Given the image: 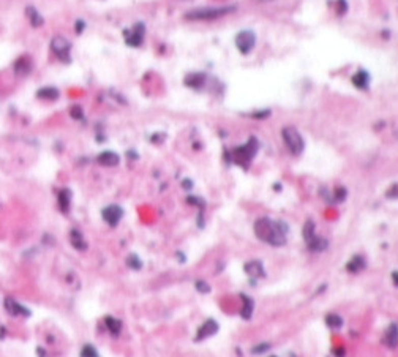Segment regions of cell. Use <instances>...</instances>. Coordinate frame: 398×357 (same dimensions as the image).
<instances>
[{"instance_id": "cell-20", "label": "cell", "mask_w": 398, "mask_h": 357, "mask_svg": "<svg viewBox=\"0 0 398 357\" xmlns=\"http://www.w3.org/2000/svg\"><path fill=\"white\" fill-rule=\"evenodd\" d=\"M307 247H308L310 251H313V253H321V251H326V250H327L329 242H327L326 239H324V237H321V236H316L312 242H308Z\"/></svg>"}, {"instance_id": "cell-3", "label": "cell", "mask_w": 398, "mask_h": 357, "mask_svg": "<svg viewBox=\"0 0 398 357\" xmlns=\"http://www.w3.org/2000/svg\"><path fill=\"white\" fill-rule=\"evenodd\" d=\"M258 147H259V144H258L256 138H250L248 142H245L243 146L235 147L231 152V160L235 165H239V166L247 169L250 166V163H252V160L255 158V155L258 152Z\"/></svg>"}, {"instance_id": "cell-25", "label": "cell", "mask_w": 398, "mask_h": 357, "mask_svg": "<svg viewBox=\"0 0 398 357\" xmlns=\"http://www.w3.org/2000/svg\"><path fill=\"white\" fill-rule=\"evenodd\" d=\"M105 324L108 327V331L112 334V335H119L120 331H122V321L117 319V318H112V316H108L105 319Z\"/></svg>"}, {"instance_id": "cell-28", "label": "cell", "mask_w": 398, "mask_h": 357, "mask_svg": "<svg viewBox=\"0 0 398 357\" xmlns=\"http://www.w3.org/2000/svg\"><path fill=\"white\" fill-rule=\"evenodd\" d=\"M127 264H128L133 270H139V269L142 267V263H141V259L138 258L136 254L128 256V258H127Z\"/></svg>"}, {"instance_id": "cell-35", "label": "cell", "mask_w": 398, "mask_h": 357, "mask_svg": "<svg viewBox=\"0 0 398 357\" xmlns=\"http://www.w3.org/2000/svg\"><path fill=\"white\" fill-rule=\"evenodd\" d=\"M269 116H270V111H269V109L252 114V117H255V119H265V117H269Z\"/></svg>"}, {"instance_id": "cell-36", "label": "cell", "mask_w": 398, "mask_h": 357, "mask_svg": "<svg viewBox=\"0 0 398 357\" xmlns=\"http://www.w3.org/2000/svg\"><path fill=\"white\" fill-rule=\"evenodd\" d=\"M84 27H85V22H84V21H81V19H79V21H76V24H75V28H76V32H78V34H81V32H82V28H84Z\"/></svg>"}, {"instance_id": "cell-31", "label": "cell", "mask_w": 398, "mask_h": 357, "mask_svg": "<svg viewBox=\"0 0 398 357\" xmlns=\"http://www.w3.org/2000/svg\"><path fill=\"white\" fill-rule=\"evenodd\" d=\"M70 114H71V117L76 119V120H82V119H84V112H82V108H81V106H73L71 111H70Z\"/></svg>"}, {"instance_id": "cell-33", "label": "cell", "mask_w": 398, "mask_h": 357, "mask_svg": "<svg viewBox=\"0 0 398 357\" xmlns=\"http://www.w3.org/2000/svg\"><path fill=\"white\" fill-rule=\"evenodd\" d=\"M346 11H348V2H346V0H336V13L343 16Z\"/></svg>"}, {"instance_id": "cell-11", "label": "cell", "mask_w": 398, "mask_h": 357, "mask_svg": "<svg viewBox=\"0 0 398 357\" xmlns=\"http://www.w3.org/2000/svg\"><path fill=\"white\" fill-rule=\"evenodd\" d=\"M220 329V324L217 322V319H207L205 321L199 329H198V334H196V341H201V340H205V338H210L213 337Z\"/></svg>"}, {"instance_id": "cell-39", "label": "cell", "mask_w": 398, "mask_h": 357, "mask_svg": "<svg viewBox=\"0 0 398 357\" xmlns=\"http://www.w3.org/2000/svg\"><path fill=\"white\" fill-rule=\"evenodd\" d=\"M191 187H193V183H191V180H185V182H183V188L188 190V188H191Z\"/></svg>"}, {"instance_id": "cell-14", "label": "cell", "mask_w": 398, "mask_h": 357, "mask_svg": "<svg viewBox=\"0 0 398 357\" xmlns=\"http://www.w3.org/2000/svg\"><path fill=\"white\" fill-rule=\"evenodd\" d=\"M97 161H98L101 166L112 168V166H117V165H119V161H120V156L117 155L115 152L105 150V152H101V153L97 156Z\"/></svg>"}, {"instance_id": "cell-30", "label": "cell", "mask_w": 398, "mask_h": 357, "mask_svg": "<svg viewBox=\"0 0 398 357\" xmlns=\"http://www.w3.org/2000/svg\"><path fill=\"white\" fill-rule=\"evenodd\" d=\"M195 284H196V289H198V293H202V294H209V293H210V286H209V283H207V281H204V280H198Z\"/></svg>"}, {"instance_id": "cell-37", "label": "cell", "mask_w": 398, "mask_h": 357, "mask_svg": "<svg viewBox=\"0 0 398 357\" xmlns=\"http://www.w3.org/2000/svg\"><path fill=\"white\" fill-rule=\"evenodd\" d=\"M392 281L395 283V286H398V270H393L392 272Z\"/></svg>"}, {"instance_id": "cell-32", "label": "cell", "mask_w": 398, "mask_h": 357, "mask_svg": "<svg viewBox=\"0 0 398 357\" xmlns=\"http://www.w3.org/2000/svg\"><path fill=\"white\" fill-rule=\"evenodd\" d=\"M386 198H389V199H395V198H398V183L390 185L389 190L386 191Z\"/></svg>"}, {"instance_id": "cell-16", "label": "cell", "mask_w": 398, "mask_h": 357, "mask_svg": "<svg viewBox=\"0 0 398 357\" xmlns=\"http://www.w3.org/2000/svg\"><path fill=\"white\" fill-rule=\"evenodd\" d=\"M242 299V308H240V316L248 321L250 318L253 316V311H255V302L252 297H248L247 294H240Z\"/></svg>"}, {"instance_id": "cell-6", "label": "cell", "mask_w": 398, "mask_h": 357, "mask_svg": "<svg viewBox=\"0 0 398 357\" xmlns=\"http://www.w3.org/2000/svg\"><path fill=\"white\" fill-rule=\"evenodd\" d=\"M145 38V25L142 22H136L133 27L125 28L124 30V40L128 46L131 48H139L142 46Z\"/></svg>"}, {"instance_id": "cell-24", "label": "cell", "mask_w": 398, "mask_h": 357, "mask_svg": "<svg viewBox=\"0 0 398 357\" xmlns=\"http://www.w3.org/2000/svg\"><path fill=\"white\" fill-rule=\"evenodd\" d=\"M316 236H318V234H316V224H315V221H313V220H308V221L303 224V228H302V237H303V240H305V244L312 242Z\"/></svg>"}, {"instance_id": "cell-9", "label": "cell", "mask_w": 398, "mask_h": 357, "mask_svg": "<svg viewBox=\"0 0 398 357\" xmlns=\"http://www.w3.org/2000/svg\"><path fill=\"white\" fill-rule=\"evenodd\" d=\"M209 76L205 73H188L183 78V84L190 89H195V90H204L205 85H207Z\"/></svg>"}, {"instance_id": "cell-40", "label": "cell", "mask_w": 398, "mask_h": 357, "mask_svg": "<svg viewBox=\"0 0 398 357\" xmlns=\"http://www.w3.org/2000/svg\"><path fill=\"white\" fill-rule=\"evenodd\" d=\"M258 2H272V0H258Z\"/></svg>"}, {"instance_id": "cell-1", "label": "cell", "mask_w": 398, "mask_h": 357, "mask_svg": "<svg viewBox=\"0 0 398 357\" xmlns=\"http://www.w3.org/2000/svg\"><path fill=\"white\" fill-rule=\"evenodd\" d=\"M253 230L256 237L269 244L270 247H283L286 245V234L289 231V228L285 221L282 220H272L269 217H261L255 221Z\"/></svg>"}, {"instance_id": "cell-4", "label": "cell", "mask_w": 398, "mask_h": 357, "mask_svg": "<svg viewBox=\"0 0 398 357\" xmlns=\"http://www.w3.org/2000/svg\"><path fill=\"white\" fill-rule=\"evenodd\" d=\"M282 138H283V142L286 149L294 155V156H299L302 155L303 149H305V141L300 135V132L297 130L296 126H285L282 130Z\"/></svg>"}, {"instance_id": "cell-13", "label": "cell", "mask_w": 398, "mask_h": 357, "mask_svg": "<svg viewBox=\"0 0 398 357\" xmlns=\"http://www.w3.org/2000/svg\"><path fill=\"white\" fill-rule=\"evenodd\" d=\"M5 308H7V311L10 313V315H13V316H28V315H30V311H28L25 307L19 305L11 297L5 299Z\"/></svg>"}, {"instance_id": "cell-22", "label": "cell", "mask_w": 398, "mask_h": 357, "mask_svg": "<svg viewBox=\"0 0 398 357\" xmlns=\"http://www.w3.org/2000/svg\"><path fill=\"white\" fill-rule=\"evenodd\" d=\"M25 14L28 18V22L32 24V27H41L44 24V19L41 16V13L35 7H27L25 8Z\"/></svg>"}, {"instance_id": "cell-15", "label": "cell", "mask_w": 398, "mask_h": 357, "mask_svg": "<svg viewBox=\"0 0 398 357\" xmlns=\"http://www.w3.org/2000/svg\"><path fill=\"white\" fill-rule=\"evenodd\" d=\"M382 341H384V345L387 348H396V345H398V324L393 322L387 327Z\"/></svg>"}, {"instance_id": "cell-21", "label": "cell", "mask_w": 398, "mask_h": 357, "mask_svg": "<svg viewBox=\"0 0 398 357\" xmlns=\"http://www.w3.org/2000/svg\"><path fill=\"white\" fill-rule=\"evenodd\" d=\"M71 191L68 188H64L60 193H58V207H60L62 213H68L70 207H71Z\"/></svg>"}, {"instance_id": "cell-7", "label": "cell", "mask_w": 398, "mask_h": 357, "mask_svg": "<svg viewBox=\"0 0 398 357\" xmlns=\"http://www.w3.org/2000/svg\"><path fill=\"white\" fill-rule=\"evenodd\" d=\"M256 45V35L252 30H242L235 35V48L240 54H250Z\"/></svg>"}, {"instance_id": "cell-27", "label": "cell", "mask_w": 398, "mask_h": 357, "mask_svg": "<svg viewBox=\"0 0 398 357\" xmlns=\"http://www.w3.org/2000/svg\"><path fill=\"white\" fill-rule=\"evenodd\" d=\"M346 194H348L346 188H343V187H336L335 191L330 194V203H342V201H345V199H346Z\"/></svg>"}, {"instance_id": "cell-12", "label": "cell", "mask_w": 398, "mask_h": 357, "mask_svg": "<svg viewBox=\"0 0 398 357\" xmlns=\"http://www.w3.org/2000/svg\"><path fill=\"white\" fill-rule=\"evenodd\" d=\"M13 70L18 76H27L34 70V63L28 57H19V59L14 62Z\"/></svg>"}, {"instance_id": "cell-23", "label": "cell", "mask_w": 398, "mask_h": 357, "mask_svg": "<svg viewBox=\"0 0 398 357\" xmlns=\"http://www.w3.org/2000/svg\"><path fill=\"white\" fill-rule=\"evenodd\" d=\"M37 96L41 100H57L60 96V92H58L57 87H52V85H46V87H41L40 90H37Z\"/></svg>"}, {"instance_id": "cell-19", "label": "cell", "mask_w": 398, "mask_h": 357, "mask_svg": "<svg viewBox=\"0 0 398 357\" xmlns=\"http://www.w3.org/2000/svg\"><path fill=\"white\" fill-rule=\"evenodd\" d=\"M70 242H71V245L75 247L76 250H79V251L87 250V242H85L82 233L78 231V230H71V233H70Z\"/></svg>"}, {"instance_id": "cell-18", "label": "cell", "mask_w": 398, "mask_h": 357, "mask_svg": "<svg viewBox=\"0 0 398 357\" xmlns=\"http://www.w3.org/2000/svg\"><path fill=\"white\" fill-rule=\"evenodd\" d=\"M352 84L360 90H366L368 85H370V75H368V71L359 70L357 73L352 76Z\"/></svg>"}, {"instance_id": "cell-5", "label": "cell", "mask_w": 398, "mask_h": 357, "mask_svg": "<svg viewBox=\"0 0 398 357\" xmlns=\"http://www.w3.org/2000/svg\"><path fill=\"white\" fill-rule=\"evenodd\" d=\"M51 51L60 62L70 63L71 62V43L68 38L62 35H55L51 40Z\"/></svg>"}, {"instance_id": "cell-26", "label": "cell", "mask_w": 398, "mask_h": 357, "mask_svg": "<svg viewBox=\"0 0 398 357\" xmlns=\"http://www.w3.org/2000/svg\"><path fill=\"white\" fill-rule=\"evenodd\" d=\"M326 324L330 327V329H340L343 326V318L335 315V313H330V315L326 316Z\"/></svg>"}, {"instance_id": "cell-17", "label": "cell", "mask_w": 398, "mask_h": 357, "mask_svg": "<svg viewBox=\"0 0 398 357\" xmlns=\"http://www.w3.org/2000/svg\"><path fill=\"white\" fill-rule=\"evenodd\" d=\"M365 267H366V261L363 259V256H360V254L352 256V258L348 261V264H346V270L349 274H359V272H362Z\"/></svg>"}, {"instance_id": "cell-38", "label": "cell", "mask_w": 398, "mask_h": 357, "mask_svg": "<svg viewBox=\"0 0 398 357\" xmlns=\"http://www.w3.org/2000/svg\"><path fill=\"white\" fill-rule=\"evenodd\" d=\"M335 354H336V357H345V349L338 348V349H335Z\"/></svg>"}, {"instance_id": "cell-8", "label": "cell", "mask_w": 398, "mask_h": 357, "mask_svg": "<svg viewBox=\"0 0 398 357\" xmlns=\"http://www.w3.org/2000/svg\"><path fill=\"white\" fill-rule=\"evenodd\" d=\"M101 217L109 226H117L124 217V209L117 204H111L101 210Z\"/></svg>"}, {"instance_id": "cell-10", "label": "cell", "mask_w": 398, "mask_h": 357, "mask_svg": "<svg viewBox=\"0 0 398 357\" xmlns=\"http://www.w3.org/2000/svg\"><path fill=\"white\" fill-rule=\"evenodd\" d=\"M243 270H245V274L252 278V284L256 281V280H259V278H264L265 277V270H264V266H262V263L261 261H258V259H253V261H248L245 266H243Z\"/></svg>"}, {"instance_id": "cell-2", "label": "cell", "mask_w": 398, "mask_h": 357, "mask_svg": "<svg viewBox=\"0 0 398 357\" xmlns=\"http://www.w3.org/2000/svg\"><path fill=\"white\" fill-rule=\"evenodd\" d=\"M237 10L235 5L229 7H204V8H193L185 13V19L191 22H209V21H217L228 16V14L234 13Z\"/></svg>"}, {"instance_id": "cell-34", "label": "cell", "mask_w": 398, "mask_h": 357, "mask_svg": "<svg viewBox=\"0 0 398 357\" xmlns=\"http://www.w3.org/2000/svg\"><path fill=\"white\" fill-rule=\"evenodd\" d=\"M269 348H270V346H269L267 343H261V345H258L256 348H253L252 352H253V354H261V352H264V351H267Z\"/></svg>"}, {"instance_id": "cell-29", "label": "cell", "mask_w": 398, "mask_h": 357, "mask_svg": "<svg viewBox=\"0 0 398 357\" xmlns=\"http://www.w3.org/2000/svg\"><path fill=\"white\" fill-rule=\"evenodd\" d=\"M81 357H100L97 349L94 348V345H84L82 351H81Z\"/></svg>"}]
</instances>
